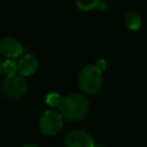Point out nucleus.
<instances>
[{
	"instance_id": "nucleus-1",
	"label": "nucleus",
	"mask_w": 147,
	"mask_h": 147,
	"mask_svg": "<svg viewBox=\"0 0 147 147\" xmlns=\"http://www.w3.org/2000/svg\"><path fill=\"white\" fill-rule=\"evenodd\" d=\"M90 110L87 98L80 93H71L62 99L59 106V113L67 121H80Z\"/></svg>"
},
{
	"instance_id": "nucleus-2",
	"label": "nucleus",
	"mask_w": 147,
	"mask_h": 147,
	"mask_svg": "<svg viewBox=\"0 0 147 147\" xmlns=\"http://www.w3.org/2000/svg\"><path fill=\"white\" fill-rule=\"evenodd\" d=\"M78 84L84 93L91 95L96 94L102 88V72L95 65H86L82 69L78 76Z\"/></svg>"
},
{
	"instance_id": "nucleus-3",
	"label": "nucleus",
	"mask_w": 147,
	"mask_h": 147,
	"mask_svg": "<svg viewBox=\"0 0 147 147\" xmlns=\"http://www.w3.org/2000/svg\"><path fill=\"white\" fill-rule=\"evenodd\" d=\"M63 126V117L56 110H46L39 119V129L47 137L56 136Z\"/></svg>"
},
{
	"instance_id": "nucleus-4",
	"label": "nucleus",
	"mask_w": 147,
	"mask_h": 147,
	"mask_svg": "<svg viewBox=\"0 0 147 147\" xmlns=\"http://www.w3.org/2000/svg\"><path fill=\"white\" fill-rule=\"evenodd\" d=\"M28 91V82L24 76L16 74L8 76L2 82V92L9 99H20Z\"/></svg>"
},
{
	"instance_id": "nucleus-5",
	"label": "nucleus",
	"mask_w": 147,
	"mask_h": 147,
	"mask_svg": "<svg viewBox=\"0 0 147 147\" xmlns=\"http://www.w3.org/2000/svg\"><path fill=\"white\" fill-rule=\"evenodd\" d=\"M65 147H94V141L90 133L84 130H72L70 131L64 140Z\"/></svg>"
},
{
	"instance_id": "nucleus-6",
	"label": "nucleus",
	"mask_w": 147,
	"mask_h": 147,
	"mask_svg": "<svg viewBox=\"0 0 147 147\" xmlns=\"http://www.w3.org/2000/svg\"><path fill=\"white\" fill-rule=\"evenodd\" d=\"M0 53L8 59H16L23 53L22 45L11 37L0 39Z\"/></svg>"
},
{
	"instance_id": "nucleus-7",
	"label": "nucleus",
	"mask_w": 147,
	"mask_h": 147,
	"mask_svg": "<svg viewBox=\"0 0 147 147\" xmlns=\"http://www.w3.org/2000/svg\"><path fill=\"white\" fill-rule=\"evenodd\" d=\"M17 67H18L20 75H22L24 77L30 76L36 72V70L38 68V60L32 54H25L20 59Z\"/></svg>"
},
{
	"instance_id": "nucleus-8",
	"label": "nucleus",
	"mask_w": 147,
	"mask_h": 147,
	"mask_svg": "<svg viewBox=\"0 0 147 147\" xmlns=\"http://www.w3.org/2000/svg\"><path fill=\"white\" fill-rule=\"evenodd\" d=\"M76 6L82 11H90L95 8L105 11L108 9V3L102 0H76Z\"/></svg>"
},
{
	"instance_id": "nucleus-9",
	"label": "nucleus",
	"mask_w": 147,
	"mask_h": 147,
	"mask_svg": "<svg viewBox=\"0 0 147 147\" xmlns=\"http://www.w3.org/2000/svg\"><path fill=\"white\" fill-rule=\"evenodd\" d=\"M124 22L125 25L132 31H137L141 26V17L134 11H129L124 17Z\"/></svg>"
},
{
	"instance_id": "nucleus-10",
	"label": "nucleus",
	"mask_w": 147,
	"mask_h": 147,
	"mask_svg": "<svg viewBox=\"0 0 147 147\" xmlns=\"http://www.w3.org/2000/svg\"><path fill=\"white\" fill-rule=\"evenodd\" d=\"M2 72L6 74V76H14L18 72V67H17V63L11 60V59H8L6 60L3 63H2Z\"/></svg>"
},
{
	"instance_id": "nucleus-11",
	"label": "nucleus",
	"mask_w": 147,
	"mask_h": 147,
	"mask_svg": "<svg viewBox=\"0 0 147 147\" xmlns=\"http://www.w3.org/2000/svg\"><path fill=\"white\" fill-rule=\"evenodd\" d=\"M61 101H62L61 95L57 93H54V92L47 94V96H46V103L51 107H57L59 108V106L61 105Z\"/></svg>"
},
{
	"instance_id": "nucleus-12",
	"label": "nucleus",
	"mask_w": 147,
	"mask_h": 147,
	"mask_svg": "<svg viewBox=\"0 0 147 147\" xmlns=\"http://www.w3.org/2000/svg\"><path fill=\"white\" fill-rule=\"evenodd\" d=\"M95 67H96L101 72H103V71L106 70V68H107V61H106L105 59H99V60L95 62Z\"/></svg>"
},
{
	"instance_id": "nucleus-13",
	"label": "nucleus",
	"mask_w": 147,
	"mask_h": 147,
	"mask_svg": "<svg viewBox=\"0 0 147 147\" xmlns=\"http://www.w3.org/2000/svg\"><path fill=\"white\" fill-rule=\"evenodd\" d=\"M23 147H39V146L36 144H28V145H24Z\"/></svg>"
},
{
	"instance_id": "nucleus-14",
	"label": "nucleus",
	"mask_w": 147,
	"mask_h": 147,
	"mask_svg": "<svg viewBox=\"0 0 147 147\" xmlns=\"http://www.w3.org/2000/svg\"><path fill=\"white\" fill-rule=\"evenodd\" d=\"M1 74H2V63L0 62V76H1Z\"/></svg>"
},
{
	"instance_id": "nucleus-15",
	"label": "nucleus",
	"mask_w": 147,
	"mask_h": 147,
	"mask_svg": "<svg viewBox=\"0 0 147 147\" xmlns=\"http://www.w3.org/2000/svg\"><path fill=\"white\" fill-rule=\"evenodd\" d=\"M94 147H103V146H100V145H98V146H94Z\"/></svg>"
}]
</instances>
